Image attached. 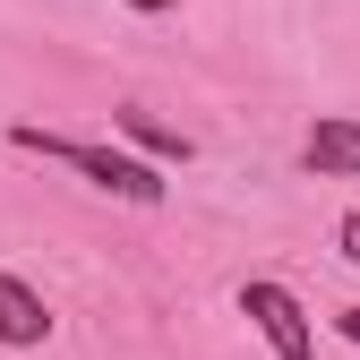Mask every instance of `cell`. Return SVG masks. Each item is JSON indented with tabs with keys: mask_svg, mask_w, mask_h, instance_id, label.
Returning <instances> with one entry per match:
<instances>
[{
	"mask_svg": "<svg viewBox=\"0 0 360 360\" xmlns=\"http://www.w3.org/2000/svg\"><path fill=\"white\" fill-rule=\"evenodd\" d=\"M9 146L52 155V163L86 172L95 189L129 198V206H163V172H155V163H138V155H120V146H86V138H60V129H34V120H18V129H9Z\"/></svg>",
	"mask_w": 360,
	"mask_h": 360,
	"instance_id": "6da1fadb",
	"label": "cell"
},
{
	"mask_svg": "<svg viewBox=\"0 0 360 360\" xmlns=\"http://www.w3.org/2000/svg\"><path fill=\"white\" fill-rule=\"evenodd\" d=\"M240 309L257 318V335L275 343V360H309V352H318V343H309V309L283 283H240Z\"/></svg>",
	"mask_w": 360,
	"mask_h": 360,
	"instance_id": "7a4b0ae2",
	"label": "cell"
},
{
	"mask_svg": "<svg viewBox=\"0 0 360 360\" xmlns=\"http://www.w3.org/2000/svg\"><path fill=\"white\" fill-rule=\"evenodd\" d=\"M43 335H52V309H43V292L34 283H18L9 275V266H0V343H43Z\"/></svg>",
	"mask_w": 360,
	"mask_h": 360,
	"instance_id": "3957f363",
	"label": "cell"
},
{
	"mask_svg": "<svg viewBox=\"0 0 360 360\" xmlns=\"http://www.w3.org/2000/svg\"><path fill=\"white\" fill-rule=\"evenodd\" d=\"M309 172L360 180V120H318V129H309Z\"/></svg>",
	"mask_w": 360,
	"mask_h": 360,
	"instance_id": "277c9868",
	"label": "cell"
},
{
	"mask_svg": "<svg viewBox=\"0 0 360 360\" xmlns=\"http://www.w3.org/2000/svg\"><path fill=\"white\" fill-rule=\"evenodd\" d=\"M120 138H138V146H146V155H163V163H189V155H198V146L180 138V129H163L155 112H120Z\"/></svg>",
	"mask_w": 360,
	"mask_h": 360,
	"instance_id": "5b68a950",
	"label": "cell"
},
{
	"mask_svg": "<svg viewBox=\"0 0 360 360\" xmlns=\"http://www.w3.org/2000/svg\"><path fill=\"white\" fill-rule=\"evenodd\" d=\"M335 240H343V257L360 266V214H343V223H335Z\"/></svg>",
	"mask_w": 360,
	"mask_h": 360,
	"instance_id": "8992f818",
	"label": "cell"
},
{
	"mask_svg": "<svg viewBox=\"0 0 360 360\" xmlns=\"http://www.w3.org/2000/svg\"><path fill=\"white\" fill-rule=\"evenodd\" d=\"M343 335H352V343H360V309H343Z\"/></svg>",
	"mask_w": 360,
	"mask_h": 360,
	"instance_id": "52a82bcc",
	"label": "cell"
},
{
	"mask_svg": "<svg viewBox=\"0 0 360 360\" xmlns=\"http://www.w3.org/2000/svg\"><path fill=\"white\" fill-rule=\"evenodd\" d=\"M129 9H172V0H129Z\"/></svg>",
	"mask_w": 360,
	"mask_h": 360,
	"instance_id": "ba28073f",
	"label": "cell"
}]
</instances>
